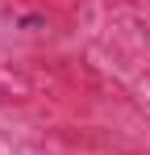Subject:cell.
I'll return each instance as SVG.
<instances>
[{
	"mask_svg": "<svg viewBox=\"0 0 150 155\" xmlns=\"http://www.w3.org/2000/svg\"><path fill=\"white\" fill-rule=\"evenodd\" d=\"M21 25H25V29H42V25H46V17H42V13H25Z\"/></svg>",
	"mask_w": 150,
	"mask_h": 155,
	"instance_id": "obj_1",
	"label": "cell"
}]
</instances>
